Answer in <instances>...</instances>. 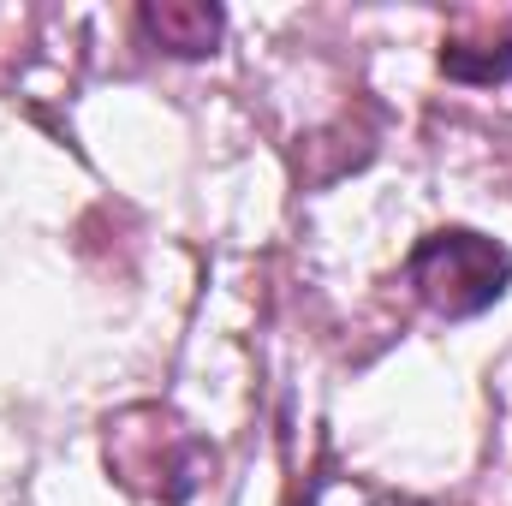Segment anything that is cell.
<instances>
[{"label": "cell", "mask_w": 512, "mask_h": 506, "mask_svg": "<svg viewBox=\"0 0 512 506\" xmlns=\"http://www.w3.org/2000/svg\"><path fill=\"white\" fill-rule=\"evenodd\" d=\"M405 274H411L417 298H423L435 316L459 322V316L489 310V304L507 292L512 251L495 245V239H483V233H471V227H441V233L417 239Z\"/></svg>", "instance_id": "cell-1"}, {"label": "cell", "mask_w": 512, "mask_h": 506, "mask_svg": "<svg viewBox=\"0 0 512 506\" xmlns=\"http://www.w3.org/2000/svg\"><path fill=\"white\" fill-rule=\"evenodd\" d=\"M108 471L149 501H185L203 483V447L185 423L143 405L108 423Z\"/></svg>", "instance_id": "cell-2"}, {"label": "cell", "mask_w": 512, "mask_h": 506, "mask_svg": "<svg viewBox=\"0 0 512 506\" xmlns=\"http://www.w3.org/2000/svg\"><path fill=\"white\" fill-rule=\"evenodd\" d=\"M137 18H143V30H149V36H155L167 54H185V60H197V54H215V42H221V6L161 0V6H143Z\"/></svg>", "instance_id": "cell-3"}, {"label": "cell", "mask_w": 512, "mask_h": 506, "mask_svg": "<svg viewBox=\"0 0 512 506\" xmlns=\"http://www.w3.org/2000/svg\"><path fill=\"white\" fill-rule=\"evenodd\" d=\"M441 72L459 78V84H501V78H512V36H501L495 48L447 42V48H441Z\"/></svg>", "instance_id": "cell-4"}]
</instances>
